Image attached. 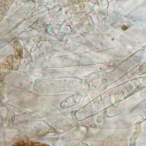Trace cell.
Instances as JSON below:
<instances>
[{
    "label": "cell",
    "mask_w": 146,
    "mask_h": 146,
    "mask_svg": "<svg viewBox=\"0 0 146 146\" xmlns=\"http://www.w3.org/2000/svg\"><path fill=\"white\" fill-rule=\"evenodd\" d=\"M15 146H49L44 144H42L39 143H33L32 142L27 141H20L18 142Z\"/></svg>",
    "instance_id": "cell-1"
}]
</instances>
